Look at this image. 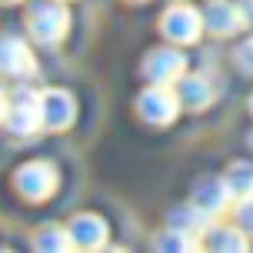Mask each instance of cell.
I'll use <instances>...</instances> for the list:
<instances>
[{
	"label": "cell",
	"instance_id": "1",
	"mask_svg": "<svg viewBox=\"0 0 253 253\" xmlns=\"http://www.w3.org/2000/svg\"><path fill=\"white\" fill-rule=\"evenodd\" d=\"M137 107L150 124H170L180 110V93H173V90H167V87H150L137 100Z\"/></svg>",
	"mask_w": 253,
	"mask_h": 253
},
{
	"label": "cell",
	"instance_id": "2",
	"mask_svg": "<svg viewBox=\"0 0 253 253\" xmlns=\"http://www.w3.org/2000/svg\"><path fill=\"white\" fill-rule=\"evenodd\" d=\"M30 30L43 43H57L63 37V30H67V10L63 7H53V3L34 7V13H30Z\"/></svg>",
	"mask_w": 253,
	"mask_h": 253
},
{
	"label": "cell",
	"instance_id": "3",
	"mask_svg": "<svg viewBox=\"0 0 253 253\" xmlns=\"http://www.w3.org/2000/svg\"><path fill=\"white\" fill-rule=\"evenodd\" d=\"M164 30L177 43H193L203 30V17L193 7H170V13L164 17Z\"/></svg>",
	"mask_w": 253,
	"mask_h": 253
},
{
	"label": "cell",
	"instance_id": "4",
	"mask_svg": "<svg viewBox=\"0 0 253 253\" xmlns=\"http://www.w3.org/2000/svg\"><path fill=\"white\" fill-rule=\"evenodd\" d=\"M40 114H43V126H53V130H60L74 120V100H70V93L67 90H43L40 93Z\"/></svg>",
	"mask_w": 253,
	"mask_h": 253
},
{
	"label": "cell",
	"instance_id": "5",
	"mask_svg": "<svg viewBox=\"0 0 253 253\" xmlns=\"http://www.w3.org/2000/svg\"><path fill=\"white\" fill-rule=\"evenodd\" d=\"M17 187L24 190L30 200H43L53 187H57V173L50 164H27L17 177Z\"/></svg>",
	"mask_w": 253,
	"mask_h": 253
},
{
	"label": "cell",
	"instance_id": "6",
	"mask_svg": "<svg viewBox=\"0 0 253 253\" xmlns=\"http://www.w3.org/2000/svg\"><path fill=\"white\" fill-rule=\"evenodd\" d=\"M0 70L10 77H27L34 74V53L27 47L24 40H0Z\"/></svg>",
	"mask_w": 253,
	"mask_h": 253
},
{
	"label": "cell",
	"instance_id": "7",
	"mask_svg": "<svg viewBox=\"0 0 253 253\" xmlns=\"http://www.w3.org/2000/svg\"><path fill=\"white\" fill-rule=\"evenodd\" d=\"M43 124V114H40V93H17L10 110V130L17 133H30Z\"/></svg>",
	"mask_w": 253,
	"mask_h": 253
},
{
	"label": "cell",
	"instance_id": "8",
	"mask_svg": "<svg viewBox=\"0 0 253 253\" xmlns=\"http://www.w3.org/2000/svg\"><path fill=\"white\" fill-rule=\"evenodd\" d=\"M230 187H227V180H200L197 183V197H193V207L197 210H203L207 216H213L220 213L223 207L230 203Z\"/></svg>",
	"mask_w": 253,
	"mask_h": 253
},
{
	"label": "cell",
	"instance_id": "9",
	"mask_svg": "<svg viewBox=\"0 0 253 253\" xmlns=\"http://www.w3.org/2000/svg\"><path fill=\"white\" fill-rule=\"evenodd\" d=\"M203 24L210 27L213 34H237L243 24H247V13H243V7H230V3H213L210 10H207V17H203Z\"/></svg>",
	"mask_w": 253,
	"mask_h": 253
},
{
	"label": "cell",
	"instance_id": "10",
	"mask_svg": "<svg viewBox=\"0 0 253 253\" xmlns=\"http://www.w3.org/2000/svg\"><path fill=\"white\" fill-rule=\"evenodd\" d=\"M143 70H147L153 80L167 84V80H177V77H183V57H180L177 50H170V47H160V50L150 53V63H147Z\"/></svg>",
	"mask_w": 253,
	"mask_h": 253
},
{
	"label": "cell",
	"instance_id": "11",
	"mask_svg": "<svg viewBox=\"0 0 253 253\" xmlns=\"http://www.w3.org/2000/svg\"><path fill=\"white\" fill-rule=\"evenodd\" d=\"M70 240H74V247H100L103 240H107V227H103L100 216H77L74 223H70Z\"/></svg>",
	"mask_w": 253,
	"mask_h": 253
},
{
	"label": "cell",
	"instance_id": "12",
	"mask_svg": "<svg viewBox=\"0 0 253 253\" xmlns=\"http://www.w3.org/2000/svg\"><path fill=\"white\" fill-rule=\"evenodd\" d=\"M203 243L213 250H247V233L240 227H210Z\"/></svg>",
	"mask_w": 253,
	"mask_h": 253
},
{
	"label": "cell",
	"instance_id": "13",
	"mask_svg": "<svg viewBox=\"0 0 253 253\" xmlns=\"http://www.w3.org/2000/svg\"><path fill=\"white\" fill-rule=\"evenodd\" d=\"M180 100L187 103V107H207V103L213 100L210 84L200 80V77H187V80L180 84Z\"/></svg>",
	"mask_w": 253,
	"mask_h": 253
},
{
	"label": "cell",
	"instance_id": "14",
	"mask_svg": "<svg viewBox=\"0 0 253 253\" xmlns=\"http://www.w3.org/2000/svg\"><path fill=\"white\" fill-rule=\"evenodd\" d=\"M223 180H227V187H230L233 197H240V200L243 197H253V167L250 164H233Z\"/></svg>",
	"mask_w": 253,
	"mask_h": 253
},
{
	"label": "cell",
	"instance_id": "15",
	"mask_svg": "<svg viewBox=\"0 0 253 253\" xmlns=\"http://www.w3.org/2000/svg\"><path fill=\"white\" fill-rule=\"evenodd\" d=\"M37 247H43V250H67V247H74V240H70V230L50 227L37 237Z\"/></svg>",
	"mask_w": 253,
	"mask_h": 253
},
{
	"label": "cell",
	"instance_id": "16",
	"mask_svg": "<svg viewBox=\"0 0 253 253\" xmlns=\"http://www.w3.org/2000/svg\"><path fill=\"white\" fill-rule=\"evenodd\" d=\"M237 220H240V230L247 237H253V197H243L240 207H237Z\"/></svg>",
	"mask_w": 253,
	"mask_h": 253
},
{
	"label": "cell",
	"instance_id": "17",
	"mask_svg": "<svg viewBox=\"0 0 253 253\" xmlns=\"http://www.w3.org/2000/svg\"><path fill=\"white\" fill-rule=\"evenodd\" d=\"M237 63H240V70L253 74V37L247 43H240V50H237Z\"/></svg>",
	"mask_w": 253,
	"mask_h": 253
},
{
	"label": "cell",
	"instance_id": "18",
	"mask_svg": "<svg viewBox=\"0 0 253 253\" xmlns=\"http://www.w3.org/2000/svg\"><path fill=\"white\" fill-rule=\"evenodd\" d=\"M243 13H247V20H253V0H243Z\"/></svg>",
	"mask_w": 253,
	"mask_h": 253
},
{
	"label": "cell",
	"instance_id": "19",
	"mask_svg": "<svg viewBox=\"0 0 253 253\" xmlns=\"http://www.w3.org/2000/svg\"><path fill=\"white\" fill-rule=\"evenodd\" d=\"M7 114V100H3V93H0V117Z\"/></svg>",
	"mask_w": 253,
	"mask_h": 253
},
{
	"label": "cell",
	"instance_id": "20",
	"mask_svg": "<svg viewBox=\"0 0 253 253\" xmlns=\"http://www.w3.org/2000/svg\"><path fill=\"white\" fill-rule=\"evenodd\" d=\"M250 107H253V100H250Z\"/></svg>",
	"mask_w": 253,
	"mask_h": 253
}]
</instances>
